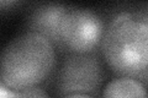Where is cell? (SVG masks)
Instances as JSON below:
<instances>
[{
	"label": "cell",
	"instance_id": "6da1fadb",
	"mask_svg": "<svg viewBox=\"0 0 148 98\" xmlns=\"http://www.w3.org/2000/svg\"><path fill=\"white\" fill-rule=\"evenodd\" d=\"M56 66V48L38 33L25 32L4 47L0 57V83L14 91L36 87Z\"/></svg>",
	"mask_w": 148,
	"mask_h": 98
},
{
	"label": "cell",
	"instance_id": "7a4b0ae2",
	"mask_svg": "<svg viewBox=\"0 0 148 98\" xmlns=\"http://www.w3.org/2000/svg\"><path fill=\"white\" fill-rule=\"evenodd\" d=\"M100 48L115 72L135 77L148 69V22L136 12L116 14L105 28Z\"/></svg>",
	"mask_w": 148,
	"mask_h": 98
},
{
	"label": "cell",
	"instance_id": "3957f363",
	"mask_svg": "<svg viewBox=\"0 0 148 98\" xmlns=\"http://www.w3.org/2000/svg\"><path fill=\"white\" fill-rule=\"evenodd\" d=\"M101 59L92 53H68L56 76V95H89L95 97L105 80Z\"/></svg>",
	"mask_w": 148,
	"mask_h": 98
},
{
	"label": "cell",
	"instance_id": "277c9868",
	"mask_svg": "<svg viewBox=\"0 0 148 98\" xmlns=\"http://www.w3.org/2000/svg\"><path fill=\"white\" fill-rule=\"evenodd\" d=\"M104 20L85 7L68 6L61 22V39L68 53H92L105 33Z\"/></svg>",
	"mask_w": 148,
	"mask_h": 98
},
{
	"label": "cell",
	"instance_id": "5b68a950",
	"mask_svg": "<svg viewBox=\"0 0 148 98\" xmlns=\"http://www.w3.org/2000/svg\"><path fill=\"white\" fill-rule=\"evenodd\" d=\"M68 6L57 3H46L32 9L26 20V32L38 33L48 39L54 48L64 50L61 39V22Z\"/></svg>",
	"mask_w": 148,
	"mask_h": 98
},
{
	"label": "cell",
	"instance_id": "8992f818",
	"mask_svg": "<svg viewBox=\"0 0 148 98\" xmlns=\"http://www.w3.org/2000/svg\"><path fill=\"white\" fill-rule=\"evenodd\" d=\"M103 98H148V91L137 78L119 76L104 87Z\"/></svg>",
	"mask_w": 148,
	"mask_h": 98
},
{
	"label": "cell",
	"instance_id": "52a82bcc",
	"mask_svg": "<svg viewBox=\"0 0 148 98\" xmlns=\"http://www.w3.org/2000/svg\"><path fill=\"white\" fill-rule=\"evenodd\" d=\"M16 98H49V97L43 88L36 86L27 88V90L16 91Z\"/></svg>",
	"mask_w": 148,
	"mask_h": 98
},
{
	"label": "cell",
	"instance_id": "ba28073f",
	"mask_svg": "<svg viewBox=\"0 0 148 98\" xmlns=\"http://www.w3.org/2000/svg\"><path fill=\"white\" fill-rule=\"evenodd\" d=\"M0 98H16V91L0 83Z\"/></svg>",
	"mask_w": 148,
	"mask_h": 98
},
{
	"label": "cell",
	"instance_id": "9c48e42d",
	"mask_svg": "<svg viewBox=\"0 0 148 98\" xmlns=\"http://www.w3.org/2000/svg\"><path fill=\"white\" fill-rule=\"evenodd\" d=\"M136 14L142 18V20H145L146 22H148V7L146 9L145 11H140V12H136Z\"/></svg>",
	"mask_w": 148,
	"mask_h": 98
},
{
	"label": "cell",
	"instance_id": "30bf717a",
	"mask_svg": "<svg viewBox=\"0 0 148 98\" xmlns=\"http://www.w3.org/2000/svg\"><path fill=\"white\" fill-rule=\"evenodd\" d=\"M16 4H18L17 1H12V0H10V1H5V0H3V1H0V5H1V7L4 9L6 5L8 6H12V5H16Z\"/></svg>",
	"mask_w": 148,
	"mask_h": 98
},
{
	"label": "cell",
	"instance_id": "8fae6325",
	"mask_svg": "<svg viewBox=\"0 0 148 98\" xmlns=\"http://www.w3.org/2000/svg\"><path fill=\"white\" fill-rule=\"evenodd\" d=\"M63 98H95V97L89 96V95H72V96H67Z\"/></svg>",
	"mask_w": 148,
	"mask_h": 98
}]
</instances>
